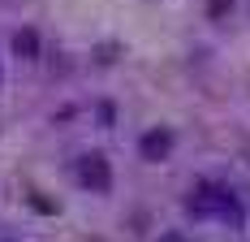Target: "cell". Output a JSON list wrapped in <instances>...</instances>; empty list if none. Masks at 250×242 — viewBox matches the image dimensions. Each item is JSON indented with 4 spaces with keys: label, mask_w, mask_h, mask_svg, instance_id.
Here are the masks:
<instances>
[{
    "label": "cell",
    "mask_w": 250,
    "mask_h": 242,
    "mask_svg": "<svg viewBox=\"0 0 250 242\" xmlns=\"http://www.w3.org/2000/svg\"><path fill=\"white\" fill-rule=\"evenodd\" d=\"M186 212H194V217H220V220H229V225H242V208H237L233 191L211 186V182H199V186L190 191Z\"/></svg>",
    "instance_id": "cell-1"
},
{
    "label": "cell",
    "mask_w": 250,
    "mask_h": 242,
    "mask_svg": "<svg viewBox=\"0 0 250 242\" xmlns=\"http://www.w3.org/2000/svg\"><path fill=\"white\" fill-rule=\"evenodd\" d=\"M78 186L91 194H108L112 191V165H108V156L104 151H86V156H78Z\"/></svg>",
    "instance_id": "cell-2"
},
{
    "label": "cell",
    "mask_w": 250,
    "mask_h": 242,
    "mask_svg": "<svg viewBox=\"0 0 250 242\" xmlns=\"http://www.w3.org/2000/svg\"><path fill=\"white\" fill-rule=\"evenodd\" d=\"M177 147V134L168 130V125H151L147 134L138 139V156L143 160H151V165H160V160H168Z\"/></svg>",
    "instance_id": "cell-3"
},
{
    "label": "cell",
    "mask_w": 250,
    "mask_h": 242,
    "mask_svg": "<svg viewBox=\"0 0 250 242\" xmlns=\"http://www.w3.org/2000/svg\"><path fill=\"white\" fill-rule=\"evenodd\" d=\"M13 52H18L22 61H35V56H39V30H30V26L18 30V35H13Z\"/></svg>",
    "instance_id": "cell-4"
},
{
    "label": "cell",
    "mask_w": 250,
    "mask_h": 242,
    "mask_svg": "<svg viewBox=\"0 0 250 242\" xmlns=\"http://www.w3.org/2000/svg\"><path fill=\"white\" fill-rule=\"evenodd\" d=\"M225 13H233V0H211V4H207V18H211V22H220Z\"/></svg>",
    "instance_id": "cell-5"
},
{
    "label": "cell",
    "mask_w": 250,
    "mask_h": 242,
    "mask_svg": "<svg viewBox=\"0 0 250 242\" xmlns=\"http://www.w3.org/2000/svg\"><path fill=\"white\" fill-rule=\"evenodd\" d=\"M160 242H190V238H186L181 229H164V234H160Z\"/></svg>",
    "instance_id": "cell-6"
}]
</instances>
